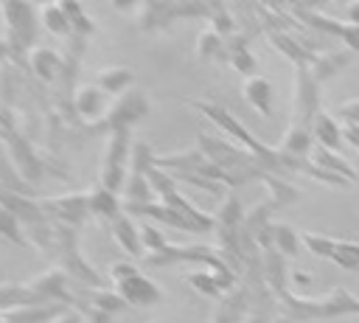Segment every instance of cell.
<instances>
[{"label":"cell","instance_id":"1","mask_svg":"<svg viewBox=\"0 0 359 323\" xmlns=\"http://www.w3.org/2000/svg\"><path fill=\"white\" fill-rule=\"evenodd\" d=\"M129 152H132L129 129L109 132V140H107V149H104V163H101L98 185L109 188L112 194H118L126 185V157H129Z\"/></svg>","mask_w":359,"mask_h":323},{"label":"cell","instance_id":"2","mask_svg":"<svg viewBox=\"0 0 359 323\" xmlns=\"http://www.w3.org/2000/svg\"><path fill=\"white\" fill-rule=\"evenodd\" d=\"M34 6L28 3H0V14L6 20V42L14 51V59H20V51H31L34 31H36V17Z\"/></svg>","mask_w":359,"mask_h":323},{"label":"cell","instance_id":"3","mask_svg":"<svg viewBox=\"0 0 359 323\" xmlns=\"http://www.w3.org/2000/svg\"><path fill=\"white\" fill-rule=\"evenodd\" d=\"M146 112H149V101H146V95H143L140 90H126V93L115 101V107H109V110H107V115H104V118H98L95 124H90L87 129H90V132H115V129H129V124L140 121Z\"/></svg>","mask_w":359,"mask_h":323},{"label":"cell","instance_id":"4","mask_svg":"<svg viewBox=\"0 0 359 323\" xmlns=\"http://www.w3.org/2000/svg\"><path fill=\"white\" fill-rule=\"evenodd\" d=\"M45 216H53V225H67V228H79L87 222L90 213V191L81 194H67V197H53L39 202Z\"/></svg>","mask_w":359,"mask_h":323},{"label":"cell","instance_id":"5","mask_svg":"<svg viewBox=\"0 0 359 323\" xmlns=\"http://www.w3.org/2000/svg\"><path fill=\"white\" fill-rule=\"evenodd\" d=\"M191 104H194L196 110H202V112H205L216 126H222L227 135H233V138H238L241 143H247L252 154H258V157H275L269 149H264L258 140H252V135H250V132H247V129H244V126H241L230 112H224L222 107H213V104H208V101H191Z\"/></svg>","mask_w":359,"mask_h":323},{"label":"cell","instance_id":"6","mask_svg":"<svg viewBox=\"0 0 359 323\" xmlns=\"http://www.w3.org/2000/svg\"><path fill=\"white\" fill-rule=\"evenodd\" d=\"M118 289V295L126 301V303H132V306H151V303H157V301H163V289L157 286V284H151L146 275H132V278H126L123 284H118L115 286Z\"/></svg>","mask_w":359,"mask_h":323},{"label":"cell","instance_id":"7","mask_svg":"<svg viewBox=\"0 0 359 323\" xmlns=\"http://www.w3.org/2000/svg\"><path fill=\"white\" fill-rule=\"evenodd\" d=\"M25 62H28V67L34 70V76L39 81H53L62 73V59L50 48H31Z\"/></svg>","mask_w":359,"mask_h":323},{"label":"cell","instance_id":"8","mask_svg":"<svg viewBox=\"0 0 359 323\" xmlns=\"http://www.w3.org/2000/svg\"><path fill=\"white\" fill-rule=\"evenodd\" d=\"M112 239L121 250H126L129 256H143V242H140V230L135 228V222L121 213L112 219Z\"/></svg>","mask_w":359,"mask_h":323},{"label":"cell","instance_id":"9","mask_svg":"<svg viewBox=\"0 0 359 323\" xmlns=\"http://www.w3.org/2000/svg\"><path fill=\"white\" fill-rule=\"evenodd\" d=\"M73 110L81 115V118H93L90 124L98 121L101 112H107V98H104V90L98 87H84L73 95Z\"/></svg>","mask_w":359,"mask_h":323},{"label":"cell","instance_id":"10","mask_svg":"<svg viewBox=\"0 0 359 323\" xmlns=\"http://www.w3.org/2000/svg\"><path fill=\"white\" fill-rule=\"evenodd\" d=\"M90 213L93 216H101V219H115L121 216V202H118V194H112L109 188L104 185H95L90 191Z\"/></svg>","mask_w":359,"mask_h":323},{"label":"cell","instance_id":"11","mask_svg":"<svg viewBox=\"0 0 359 323\" xmlns=\"http://www.w3.org/2000/svg\"><path fill=\"white\" fill-rule=\"evenodd\" d=\"M50 315H59V306H14V309H6L0 315V323H42L48 320Z\"/></svg>","mask_w":359,"mask_h":323},{"label":"cell","instance_id":"12","mask_svg":"<svg viewBox=\"0 0 359 323\" xmlns=\"http://www.w3.org/2000/svg\"><path fill=\"white\" fill-rule=\"evenodd\" d=\"M39 306V303H45L28 284L25 286H20V284H6V286H0V309L6 312V309H14V306Z\"/></svg>","mask_w":359,"mask_h":323},{"label":"cell","instance_id":"13","mask_svg":"<svg viewBox=\"0 0 359 323\" xmlns=\"http://www.w3.org/2000/svg\"><path fill=\"white\" fill-rule=\"evenodd\" d=\"M135 81V73L126 67H104L95 73V87L104 93H123Z\"/></svg>","mask_w":359,"mask_h":323},{"label":"cell","instance_id":"14","mask_svg":"<svg viewBox=\"0 0 359 323\" xmlns=\"http://www.w3.org/2000/svg\"><path fill=\"white\" fill-rule=\"evenodd\" d=\"M244 98H247L261 115H269V112H272V87H269L266 79L252 76V79L244 84Z\"/></svg>","mask_w":359,"mask_h":323},{"label":"cell","instance_id":"15","mask_svg":"<svg viewBox=\"0 0 359 323\" xmlns=\"http://www.w3.org/2000/svg\"><path fill=\"white\" fill-rule=\"evenodd\" d=\"M42 22L50 34L56 37H70L73 34V25H70V17L65 14L62 3L59 6H42Z\"/></svg>","mask_w":359,"mask_h":323},{"label":"cell","instance_id":"16","mask_svg":"<svg viewBox=\"0 0 359 323\" xmlns=\"http://www.w3.org/2000/svg\"><path fill=\"white\" fill-rule=\"evenodd\" d=\"M222 51H224V45H222V37H219V34H216L213 28H208V31H202V34H199V48H196L199 59H213V56H224Z\"/></svg>","mask_w":359,"mask_h":323},{"label":"cell","instance_id":"17","mask_svg":"<svg viewBox=\"0 0 359 323\" xmlns=\"http://www.w3.org/2000/svg\"><path fill=\"white\" fill-rule=\"evenodd\" d=\"M314 132H317V138H320V143H323V149H334L337 143H339V129L334 126V121L328 118V115H317V121H314Z\"/></svg>","mask_w":359,"mask_h":323},{"label":"cell","instance_id":"18","mask_svg":"<svg viewBox=\"0 0 359 323\" xmlns=\"http://www.w3.org/2000/svg\"><path fill=\"white\" fill-rule=\"evenodd\" d=\"M140 242H143V250H149V256L151 253H163L168 247V242L160 236V230L154 225H149V222L140 225Z\"/></svg>","mask_w":359,"mask_h":323},{"label":"cell","instance_id":"19","mask_svg":"<svg viewBox=\"0 0 359 323\" xmlns=\"http://www.w3.org/2000/svg\"><path fill=\"white\" fill-rule=\"evenodd\" d=\"M334 261L339 267H348V270H359V244H345V242H337V250H334Z\"/></svg>","mask_w":359,"mask_h":323},{"label":"cell","instance_id":"20","mask_svg":"<svg viewBox=\"0 0 359 323\" xmlns=\"http://www.w3.org/2000/svg\"><path fill=\"white\" fill-rule=\"evenodd\" d=\"M188 284L196 286V289L205 292V295H219V292H222V286L216 284V275H213V272H191V275H188Z\"/></svg>","mask_w":359,"mask_h":323},{"label":"cell","instance_id":"21","mask_svg":"<svg viewBox=\"0 0 359 323\" xmlns=\"http://www.w3.org/2000/svg\"><path fill=\"white\" fill-rule=\"evenodd\" d=\"M303 242L309 244V250H311V253H317V256H328V258H334V250H337V242H331V239H323V236H317V233H303Z\"/></svg>","mask_w":359,"mask_h":323},{"label":"cell","instance_id":"22","mask_svg":"<svg viewBox=\"0 0 359 323\" xmlns=\"http://www.w3.org/2000/svg\"><path fill=\"white\" fill-rule=\"evenodd\" d=\"M20 228H22V225H20L6 208H0V233L20 244V242H25V233H20Z\"/></svg>","mask_w":359,"mask_h":323},{"label":"cell","instance_id":"23","mask_svg":"<svg viewBox=\"0 0 359 323\" xmlns=\"http://www.w3.org/2000/svg\"><path fill=\"white\" fill-rule=\"evenodd\" d=\"M230 62H233L236 70H241V73H250V70L255 67V59H252L241 45H233V48H230Z\"/></svg>","mask_w":359,"mask_h":323},{"label":"cell","instance_id":"24","mask_svg":"<svg viewBox=\"0 0 359 323\" xmlns=\"http://www.w3.org/2000/svg\"><path fill=\"white\" fill-rule=\"evenodd\" d=\"M275 236H278V244H283L286 253H294V250H297V239H294L292 230H286V228H275Z\"/></svg>","mask_w":359,"mask_h":323},{"label":"cell","instance_id":"25","mask_svg":"<svg viewBox=\"0 0 359 323\" xmlns=\"http://www.w3.org/2000/svg\"><path fill=\"white\" fill-rule=\"evenodd\" d=\"M345 39H351L353 48H359V25H351V28L345 31Z\"/></svg>","mask_w":359,"mask_h":323},{"label":"cell","instance_id":"26","mask_svg":"<svg viewBox=\"0 0 359 323\" xmlns=\"http://www.w3.org/2000/svg\"><path fill=\"white\" fill-rule=\"evenodd\" d=\"M6 59H14V51L8 48L6 39H0V62H6Z\"/></svg>","mask_w":359,"mask_h":323},{"label":"cell","instance_id":"27","mask_svg":"<svg viewBox=\"0 0 359 323\" xmlns=\"http://www.w3.org/2000/svg\"><path fill=\"white\" fill-rule=\"evenodd\" d=\"M348 14L353 17V22H359V3H353V6H348Z\"/></svg>","mask_w":359,"mask_h":323}]
</instances>
